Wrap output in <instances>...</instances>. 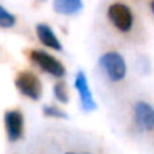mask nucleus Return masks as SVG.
Here are the masks:
<instances>
[{
  "label": "nucleus",
  "instance_id": "f257e3e1",
  "mask_svg": "<svg viewBox=\"0 0 154 154\" xmlns=\"http://www.w3.org/2000/svg\"><path fill=\"white\" fill-rule=\"evenodd\" d=\"M101 69L106 72V75L112 82H119L122 80L125 74H127V65H125V60L124 57L116 53V51H107L104 53L100 60H98Z\"/></svg>",
  "mask_w": 154,
  "mask_h": 154
},
{
  "label": "nucleus",
  "instance_id": "f03ea898",
  "mask_svg": "<svg viewBox=\"0 0 154 154\" xmlns=\"http://www.w3.org/2000/svg\"><path fill=\"white\" fill-rule=\"evenodd\" d=\"M15 86L24 97L33 101H38L42 95V83L38 79V75L30 71H21L17 74Z\"/></svg>",
  "mask_w": 154,
  "mask_h": 154
},
{
  "label": "nucleus",
  "instance_id": "7ed1b4c3",
  "mask_svg": "<svg viewBox=\"0 0 154 154\" xmlns=\"http://www.w3.org/2000/svg\"><path fill=\"white\" fill-rule=\"evenodd\" d=\"M29 57L30 60L38 65L42 71L48 72L50 75H54V77H63L65 75V66L60 60H57L54 56H51L50 53L47 51H42V50H32L29 53Z\"/></svg>",
  "mask_w": 154,
  "mask_h": 154
},
{
  "label": "nucleus",
  "instance_id": "20e7f679",
  "mask_svg": "<svg viewBox=\"0 0 154 154\" xmlns=\"http://www.w3.org/2000/svg\"><path fill=\"white\" fill-rule=\"evenodd\" d=\"M107 17L112 24L121 32H128L133 26V14L124 3H112L107 9Z\"/></svg>",
  "mask_w": 154,
  "mask_h": 154
},
{
  "label": "nucleus",
  "instance_id": "39448f33",
  "mask_svg": "<svg viewBox=\"0 0 154 154\" xmlns=\"http://www.w3.org/2000/svg\"><path fill=\"white\" fill-rule=\"evenodd\" d=\"M74 86L79 92V100L82 104V109L85 112H92L97 109V103L94 100V95L91 92L89 83H88V77L83 71H79L75 74V79H74Z\"/></svg>",
  "mask_w": 154,
  "mask_h": 154
},
{
  "label": "nucleus",
  "instance_id": "423d86ee",
  "mask_svg": "<svg viewBox=\"0 0 154 154\" xmlns=\"http://www.w3.org/2000/svg\"><path fill=\"white\" fill-rule=\"evenodd\" d=\"M5 128L6 136L11 142H17L23 136L24 130V118L20 110H6L5 112Z\"/></svg>",
  "mask_w": 154,
  "mask_h": 154
},
{
  "label": "nucleus",
  "instance_id": "0eeeda50",
  "mask_svg": "<svg viewBox=\"0 0 154 154\" xmlns=\"http://www.w3.org/2000/svg\"><path fill=\"white\" fill-rule=\"evenodd\" d=\"M134 119L140 128L151 131L154 128V110L149 103L137 101L134 104Z\"/></svg>",
  "mask_w": 154,
  "mask_h": 154
},
{
  "label": "nucleus",
  "instance_id": "6e6552de",
  "mask_svg": "<svg viewBox=\"0 0 154 154\" xmlns=\"http://www.w3.org/2000/svg\"><path fill=\"white\" fill-rule=\"evenodd\" d=\"M36 35H38V39L41 41L42 45H45L48 48H53V50H57V51L62 50L60 41L57 39L56 33L53 32V29L48 24H44V23L38 24L36 26Z\"/></svg>",
  "mask_w": 154,
  "mask_h": 154
},
{
  "label": "nucleus",
  "instance_id": "1a4fd4ad",
  "mask_svg": "<svg viewBox=\"0 0 154 154\" xmlns=\"http://www.w3.org/2000/svg\"><path fill=\"white\" fill-rule=\"evenodd\" d=\"M53 8L57 14L74 15L82 11L83 3L82 0H53Z\"/></svg>",
  "mask_w": 154,
  "mask_h": 154
},
{
  "label": "nucleus",
  "instance_id": "9d476101",
  "mask_svg": "<svg viewBox=\"0 0 154 154\" xmlns=\"http://www.w3.org/2000/svg\"><path fill=\"white\" fill-rule=\"evenodd\" d=\"M53 94H54V98L59 101V103H68L69 101V95H68V89H66V85L63 82H59L53 86Z\"/></svg>",
  "mask_w": 154,
  "mask_h": 154
},
{
  "label": "nucleus",
  "instance_id": "9b49d317",
  "mask_svg": "<svg viewBox=\"0 0 154 154\" xmlns=\"http://www.w3.org/2000/svg\"><path fill=\"white\" fill-rule=\"evenodd\" d=\"M42 113H44L45 116H48V118H57V119H66V118H68L66 112H63L60 107L51 106V104L44 106V107H42Z\"/></svg>",
  "mask_w": 154,
  "mask_h": 154
},
{
  "label": "nucleus",
  "instance_id": "f8f14e48",
  "mask_svg": "<svg viewBox=\"0 0 154 154\" xmlns=\"http://www.w3.org/2000/svg\"><path fill=\"white\" fill-rule=\"evenodd\" d=\"M14 24H15V17L0 5V27H12Z\"/></svg>",
  "mask_w": 154,
  "mask_h": 154
},
{
  "label": "nucleus",
  "instance_id": "ddd939ff",
  "mask_svg": "<svg viewBox=\"0 0 154 154\" xmlns=\"http://www.w3.org/2000/svg\"><path fill=\"white\" fill-rule=\"evenodd\" d=\"M65 154H77V152H65ZM85 154H88V152H85Z\"/></svg>",
  "mask_w": 154,
  "mask_h": 154
},
{
  "label": "nucleus",
  "instance_id": "4468645a",
  "mask_svg": "<svg viewBox=\"0 0 154 154\" xmlns=\"http://www.w3.org/2000/svg\"><path fill=\"white\" fill-rule=\"evenodd\" d=\"M38 2H44V0H38Z\"/></svg>",
  "mask_w": 154,
  "mask_h": 154
}]
</instances>
